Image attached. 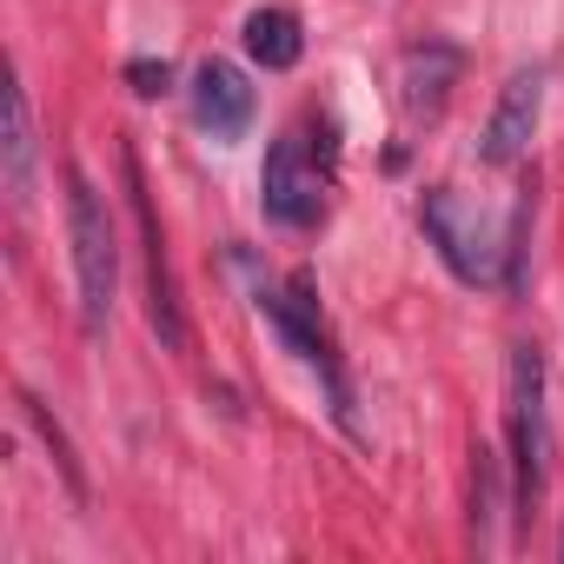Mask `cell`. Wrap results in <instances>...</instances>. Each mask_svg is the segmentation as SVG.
Listing matches in <instances>:
<instances>
[{
	"mask_svg": "<svg viewBox=\"0 0 564 564\" xmlns=\"http://www.w3.org/2000/svg\"><path fill=\"white\" fill-rule=\"evenodd\" d=\"M557 557H564V538H557Z\"/></svg>",
	"mask_w": 564,
	"mask_h": 564,
	"instance_id": "15",
	"label": "cell"
},
{
	"mask_svg": "<svg viewBox=\"0 0 564 564\" xmlns=\"http://www.w3.org/2000/svg\"><path fill=\"white\" fill-rule=\"evenodd\" d=\"M419 219H425V239L438 246V259L452 265V279H465V286H491V279H505V239L452 186H432L419 199Z\"/></svg>",
	"mask_w": 564,
	"mask_h": 564,
	"instance_id": "6",
	"label": "cell"
},
{
	"mask_svg": "<svg viewBox=\"0 0 564 564\" xmlns=\"http://www.w3.org/2000/svg\"><path fill=\"white\" fill-rule=\"evenodd\" d=\"M505 399H511V518L531 524L544 498V458H551V425H544V352L511 346L505 366Z\"/></svg>",
	"mask_w": 564,
	"mask_h": 564,
	"instance_id": "4",
	"label": "cell"
},
{
	"mask_svg": "<svg viewBox=\"0 0 564 564\" xmlns=\"http://www.w3.org/2000/svg\"><path fill=\"white\" fill-rule=\"evenodd\" d=\"M0 160H8V199L28 206L34 199V107L28 87H8V140H0Z\"/></svg>",
	"mask_w": 564,
	"mask_h": 564,
	"instance_id": "11",
	"label": "cell"
},
{
	"mask_svg": "<svg viewBox=\"0 0 564 564\" xmlns=\"http://www.w3.org/2000/svg\"><path fill=\"white\" fill-rule=\"evenodd\" d=\"M120 173H127V206H133L140 259H147V326L160 333L166 352H186L193 333H186V306H180V279H173V252H166V232H160V213H153V193H147L133 140H120Z\"/></svg>",
	"mask_w": 564,
	"mask_h": 564,
	"instance_id": "5",
	"label": "cell"
},
{
	"mask_svg": "<svg viewBox=\"0 0 564 564\" xmlns=\"http://www.w3.org/2000/svg\"><path fill=\"white\" fill-rule=\"evenodd\" d=\"M538 107H544V67H518L505 87H498V107L478 133V160L485 166H518L531 133H538Z\"/></svg>",
	"mask_w": 564,
	"mask_h": 564,
	"instance_id": "7",
	"label": "cell"
},
{
	"mask_svg": "<svg viewBox=\"0 0 564 564\" xmlns=\"http://www.w3.org/2000/svg\"><path fill=\"white\" fill-rule=\"evenodd\" d=\"M127 87H133L140 100H160V94L173 87V67H166V61H133V67H127Z\"/></svg>",
	"mask_w": 564,
	"mask_h": 564,
	"instance_id": "14",
	"label": "cell"
},
{
	"mask_svg": "<svg viewBox=\"0 0 564 564\" xmlns=\"http://www.w3.org/2000/svg\"><path fill=\"white\" fill-rule=\"evenodd\" d=\"M14 405H21V419H28V425L41 432V445L54 452V465H61V478H67V491H74V498L87 505V471H80V452H74V438L61 432V419H54V412H47V405H41L34 392H14Z\"/></svg>",
	"mask_w": 564,
	"mask_h": 564,
	"instance_id": "12",
	"label": "cell"
},
{
	"mask_svg": "<svg viewBox=\"0 0 564 564\" xmlns=\"http://www.w3.org/2000/svg\"><path fill=\"white\" fill-rule=\"evenodd\" d=\"M67 239H74V279H80V326L100 339L113 319V286H120V232H113L100 186L74 160H67Z\"/></svg>",
	"mask_w": 564,
	"mask_h": 564,
	"instance_id": "1",
	"label": "cell"
},
{
	"mask_svg": "<svg viewBox=\"0 0 564 564\" xmlns=\"http://www.w3.org/2000/svg\"><path fill=\"white\" fill-rule=\"evenodd\" d=\"M471 524H478V544H491V518H498V498H505V478H498V452L478 445L471 452Z\"/></svg>",
	"mask_w": 564,
	"mask_h": 564,
	"instance_id": "13",
	"label": "cell"
},
{
	"mask_svg": "<svg viewBox=\"0 0 564 564\" xmlns=\"http://www.w3.org/2000/svg\"><path fill=\"white\" fill-rule=\"evenodd\" d=\"M252 306L272 319V333L286 339V352H300V359L326 379L333 419L352 432V386H346V372H339V352H333V333H326V313H319L313 272H293L286 286H272V279H252Z\"/></svg>",
	"mask_w": 564,
	"mask_h": 564,
	"instance_id": "3",
	"label": "cell"
},
{
	"mask_svg": "<svg viewBox=\"0 0 564 564\" xmlns=\"http://www.w3.org/2000/svg\"><path fill=\"white\" fill-rule=\"evenodd\" d=\"M458 47L452 41H412L405 47V61H399V100H405V113L412 120H438L445 113V100H452V87H458Z\"/></svg>",
	"mask_w": 564,
	"mask_h": 564,
	"instance_id": "9",
	"label": "cell"
},
{
	"mask_svg": "<svg viewBox=\"0 0 564 564\" xmlns=\"http://www.w3.org/2000/svg\"><path fill=\"white\" fill-rule=\"evenodd\" d=\"M333 160H339L333 127H319V140H313V127H286V133H279L272 153H265V166H259V206H265V219H279V226H319L326 219Z\"/></svg>",
	"mask_w": 564,
	"mask_h": 564,
	"instance_id": "2",
	"label": "cell"
},
{
	"mask_svg": "<svg viewBox=\"0 0 564 564\" xmlns=\"http://www.w3.org/2000/svg\"><path fill=\"white\" fill-rule=\"evenodd\" d=\"M252 107H259V94H252V80L232 61H199V74H193V113H199V127L213 140H246Z\"/></svg>",
	"mask_w": 564,
	"mask_h": 564,
	"instance_id": "8",
	"label": "cell"
},
{
	"mask_svg": "<svg viewBox=\"0 0 564 564\" xmlns=\"http://www.w3.org/2000/svg\"><path fill=\"white\" fill-rule=\"evenodd\" d=\"M246 54L265 67V74H286V67H300V54H306V28H300V14H286V8H259V14H246Z\"/></svg>",
	"mask_w": 564,
	"mask_h": 564,
	"instance_id": "10",
	"label": "cell"
}]
</instances>
